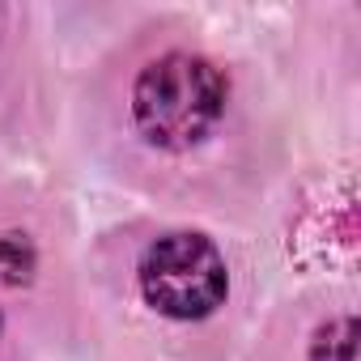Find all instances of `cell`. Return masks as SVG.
Returning a JSON list of instances; mask_svg holds the SVG:
<instances>
[{
	"instance_id": "2",
	"label": "cell",
	"mask_w": 361,
	"mask_h": 361,
	"mask_svg": "<svg viewBox=\"0 0 361 361\" xmlns=\"http://www.w3.org/2000/svg\"><path fill=\"white\" fill-rule=\"evenodd\" d=\"M136 285H140V298L157 314H166L174 323H200L226 306L230 268L209 234L170 230L145 247Z\"/></svg>"
},
{
	"instance_id": "5",
	"label": "cell",
	"mask_w": 361,
	"mask_h": 361,
	"mask_svg": "<svg viewBox=\"0 0 361 361\" xmlns=\"http://www.w3.org/2000/svg\"><path fill=\"white\" fill-rule=\"evenodd\" d=\"M0 331H5V314H0Z\"/></svg>"
},
{
	"instance_id": "1",
	"label": "cell",
	"mask_w": 361,
	"mask_h": 361,
	"mask_svg": "<svg viewBox=\"0 0 361 361\" xmlns=\"http://www.w3.org/2000/svg\"><path fill=\"white\" fill-rule=\"evenodd\" d=\"M230 102V77L196 51H166L132 81V123L166 153H183L209 140Z\"/></svg>"
},
{
	"instance_id": "3",
	"label": "cell",
	"mask_w": 361,
	"mask_h": 361,
	"mask_svg": "<svg viewBox=\"0 0 361 361\" xmlns=\"http://www.w3.org/2000/svg\"><path fill=\"white\" fill-rule=\"evenodd\" d=\"M310 361H353V314H340L314 327Z\"/></svg>"
},
{
	"instance_id": "4",
	"label": "cell",
	"mask_w": 361,
	"mask_h": 361,
	"mask_svg": "<svg viewBox=\"0 0 361 361\" xmlns=\"http://www.w3.org/2000/svg\"><path fill=\"white\" fill-rule=\"evenodd\" d=\"M0 272L5 281L22 285L35 272V247L26 243V234H0Z\"/></svg>"
}]
</instances>
